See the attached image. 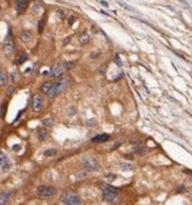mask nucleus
<instances>
[{
    "instance_id": "1",
    "label": "nucleus",
    "mask_w": 192,
    "mask_h": 205,
    "mask_svg": "<svg viewBox=\"0 0 192 205\" xmlns=\"http://www.w3.org/2000/svg\"><path fill=\"white\" fill-rule=\"evenodd\" d=\"M70 84L68 78H61L55 81H45L41 84V91L46 94L49 98H54L58 94H60L62 91H65L67 89V86Z\"/></svg>"
},
{
    "instance_id": "2",
    "label": "nucleus",
    "mask_w": 192,
    "mask_h": 205,
    "mask_svg": "<svg viewBox=\"0 0 192 205\" xmlns=\"http://www.w3.org/2000/svg\"><path fill=\"white\" fill-rule=\"evenodd\" d=\"M60 200L65 205H82V200L79 198V196L74 191L71 190L64 192L60 197Z\"/></svg>"
},
{
    "instance_id": "3",
    "label": "nucleus",
    "mask_w": 192,
    "mask_h": 205,
    "mask_svg": "<svg viewBox=\"0 0 192 205\" xmlns=\"http://www.w3.org/2000/svg\"><path fill=\"white\" fill-rule=\"evenodd\" d=\"M101 191L104 199L107 202H114L118 198V192L119 190L108 184H101Z\"/></svg>"
},
{
    "instance_id": "4",
    "label": "nucleus",
    "mask_w": 192,
    "mask_h": 205,
    "mask_svg": "<svg viewBox=\"0 0 192 205\" xmlns=\"http://www.w3.org/2000/svg\"><path fill=\"white\" fill-rule=\"evenodd\" d=\"M37 193L40 197H53L57 194V189L51 185H40L37 189Z\"/></svg>"
},
{
    "instance_id": "5",
    "label": "nucleus",
    "mask_w": 192,
    "mask_h": 205,
    "mask_svg": "<svg viewBox=\"0 0 192 205\" xmlns=\"http://www.w3.org/2000/svg\"><path fill=\"white\" fill-rule=\"evenodd\" d=\"M44 107V97L41 93H36L33 98H32V110L34 112H40L41 108Z\"/></svg>"
},
{
    "instance_id": "6",
    "label": "nucleus",
    "mask_w": 192,
    "mask_h": 205,
    "mask_svg": "<svg viewBox=\"0 0 192 205\" xmlns=\"http://www.w3.org/2000/svg\"><path fill=\"white\" fill-rule=\"evenodd\" d=\"M83 166L87 171H98L99 170V163L94 158H84L83 159Z\"/></svg>"
},
{
    "instance_id": "7",
    "label": "nucleus",
    "mask_w": 192,
    "mask_h": 205,
    "mask_svg": "<svg viewBox=\"0 0 192 205\" xmlns=\"http://www.w3.org/2000/svg\"><path fill=\"white\" fill-rule=\"evenodd\" d=\"M64 72H65V67H64V65H61V64H55L51 68V76L54 78L61 77L64 74Z\"/></svg>"
},
{
    "instance_id": "8",
    "label": "nucleus",
    "mask_w": 192,
    "mask_h": 205,
    "mask_svg": "<svg viewBox=\"0 0 192 205\" xmlns=\"http://www.w3.org/2000/svg\"><path fill=\"white\" fill-rule=\"evenodd\" d=\"M14 49H15L14 43L11 40L10 38H7L5 40V43H4V52L6 54H12L14 52Z\"/></svg>"
},
{
    "instance_id": "9",
    "label": "nucleus",
    "mask_w": 192,
    "mask_h": 205,
    "mask_svg": "<svg viewBox=\"0 0 192 205\" xmlns=\"http://www.w3.org/2000/svg\"><path fill=\"white\" fill-rule=\"evenodd\" d=\"M0 166H1L4 170L10 168V160L9 157H7L3 151H0Z\"/></svg>"
},
{
    "instance_id": "10",
    "label": "nucleus",
    "mask_w": 192,
    "mask_h": 205,
    "mask_svg": "<svg viewBox=\"0 0 192 205\" xmlns=\"http://www.w3.org/2000/svg\"><path fill=\"white\" fill-rule=\"evenodd\" d=\"M12 191H6V192H1V197H0V205H5L6 203H9L12 198Z\"/></svg>"
},
{
    "instance_id": "11",
    "label": "nucleus",
    "mask_w": 192,
    "mask_h": 205,
    "mask_svg": "<svg viewBox=\"0 0 192 205\" xmlns=\"http://www.w3.org/2000/svg\"><path fill=\"white\" fill-rule=\"evenodd\" d=\"M110 139V136L106 135V133H103V135H98L92 138L93 143H104V141H107Z\"/></svg>"
},
{
    "instance_id": "12",
    "label": "nucleus",
    "mask_w": 192,
    "mask_h": 205,
    "mask_svg": "<svg viewBox=\"0 0 192 205\" xmlns=\"http://www.w3.org/2000/svg\"><path fill=\"white\" fill-rule=\"evenodd\" d=\"M31 39H32V32H30V31H22L20 33V40L22 43H30Z\"/></svg>"
},
{
    "instance_id": "13",
    "label": "nucleus",
    "mask_w": 192,
    "mask_h": 205,
    "mask_svg": "<svg viewBox=\"0 0 192 205\" xmlns=\"http://www.w3.org/2000/svg\"><path fill=\"white\" fill-rule=\"evenodd\" d=\"M27 5H28L27 0H18L15 7H17V11L20 13V12H24V11L27 9Z\"/></svg>"
},
{
    "instance_id": "14",
    "label": "nucleus",
    "mask_w": 192,
    "mask_h": 205,
    "mask_svg": "<svg viewBox=\"0 0 192 205\" xmlns=\"http://www.w3.org/2000/svg\"><path fill=\"white\" fill-rule=\"evenodd\" d=\"M90 39H91V35L87 33V32H84L82 33L80 35H79V43H80L82 45H85L90 41Z\"/></svg>"
},
{
    "instance_id": "15",
    "label": "nucleus",
    "mask_w": 192,
    "mask_h": 205,
    "mask_svg": "<svg viewBox=\"0 0 192 205\" xmlns=\"http://www.w3.org/2000/svg\"><path fill=\"white\" fill-rule=\"evenodd\" d=\"M7 83H9V76L0 70V86H5L7 85Z\"/></svg>"
},
{
    "instance_id": "16",
    "label": "nucleus",
    "mask_w": 192,
    "mask_h": 205,
    "mask_svg": "<svg viewBox=\"0 0 192 205\" xmlns=\"http://www.w3.org/2000/svg\"><path fill=\"white\" fill-rule=\"evenodd\" d=\"M37 137L39 140H44L47 137V131L45 129H38L37 131Z\"/></svg>"
},
{
    "instance_id": "17",
    "label": "nucleus",
    "mask_w": 192,
    "mask_h": 205,
    "mask_svg": "<svg viewBox=\"0 0 192 205\" xmlns=\"http://www.w3.org/2000/svg\"><path fill=\"white\" fill-rule=\"evenodd\" d=\"M53 118H51V117H47V118H45V119H43V124L45 125V126H47V127H51V126H53Z\"/></svg>"
},
{
    "instance_id": "18",
    "label": "nucleus",
    "mask_w": 192,
    "mask_h": 205,
    "mask_svg": "<svg viewBox=\"0 0 192 205\" xmlns=\"http://www.w3.org/2000/svg\"><path fill=\"white\" fill-rule=\"evenodd\" d=\"M27 60V54L26 53H22V54H20V56L18 57V59H17V62L19 65H21V64H24Z\"/></svg>"
},
{
    "instance_id": "19",
    "label": "nucleus",
    "mask_w": 192,
    "mask_h": 205,
    "mask_svg": "<svg viewBox=\"0 0 192 205\" xmlns=\"http://www.w3.org/2000/svg\"><path fill=\"white\" fill-rule=\"evenodd\" d=\"M120 169H122V170H124V171H129V170H131V169H132V166H131L130 164L122 163V164H120Z\"/></svg>"
},
{
    "instance_id": "20",
    "label": "nucleus",
    "mask_w": 192,
    "mask_h": 205,
    "mask_svg": "<svg viewBox=\"0 0 192 205\" xmlns=\"http://www.w3.org/2000/svg\"><path fill=\"white\" fill-rule=\"evenodd\" d=\"M55 152H57V151H55L54 148H50V150H47V151H45L44 154H45L46 157H50V156H54Z\"/></svg>"
},
{
    "instance_id": "21",
    "label": "nucleus",
    "mask_w": 192,
    "mask_h": 205,
    "mask_svg": "<svg viewBox=\"0 0 192 205\" xmlns=\"http://www.w3.org/2000/svg\"><path fill=\"white\" fill-rule=\"evenodd\" d=\"M74 66V61H67L64 64V67H65V70H70Z\"/></svg>"
},
{
    "instance_id": "22",
    "label": "nucleus",
    "mask_w": 192,
    "mask_h": 205,
    "mask_svg": "<svg viewBox=\"0 0 192 205\" xmlns=\"http://www.w3.org/2000/svg\"><path fill=\"white\" fill-rule=\"evenodd\" d=\"M100 56V52L99 51H95V52H92L91 54H90V57L92 58V59H95V58H98Z\"/></svg>"
},
{
    "instance_id": "23",
    "label": "nucleus",
    "mask_w": 192,
    "mask_h": 205,
    "mask_svg": "<svg viewBox=\"0 0 192 205\" xmlns=\"http://www.w3.org/2000/svg\"><path fill=\"white\" fill-rule=\"evenodd\" d=\"M5 111H6V101H4L3 105H1V113H0V116L4 117L5 116Z\"/></svg>"
},
{
    "instance_id": "24",
    "label": "nucleus",
    "mask_w": 192,
    "mask_h": 205,
    "mask_svg": "<svg viewBox=\"0 0 192 205\" xmlns=\"http://www.w3.org/2000/svg\"><path fill=\"white\" fill-rule=\"evenodd\" d=\"M76 21V17L74 15H71V17H68V25H73Z\"/></svg>"
},
{
    "instance_id": "25",
    "label": "nucleus",
    "mask_w": 192,
    "mask_h": 205,
    "mask_svg": "<svg viewBox=\"0 0 192 205\" xmlns=\"http://www.w3.org/2000/svg\"><path fill=\"white\" fill-rule=\"evenodd\" d=\"M13 92H14V87H13V86H10L9 90H7V96H9V97L12 96V93H13Z\"/></svg>"
},
{
    "instance_id": "26",
    "label": "nucleus",
    "mask_w": 192,
    "mask_h": 205,
    "mask_svg": "<svg viewBox=\"0 0 192 205\" xmlns=\"http://www.w3.org/2000/svg\"><path fill=\"white\" fill-rule=\"evenodd\" d=\"M106 68H107V65H104L100 70H99V72H100V74H105V72H106Z\"/></svg>"
},
{
    "instance_id": "27",
    "label": "nucleus",
    "mask_w": 192,
    "mask_h": 205,
    "mask_svg": "<svg viewBox=\"0 0 192 205\" xmlns=\"http://www.w3.org/2000/svg\"><path fill=\"white\" fill-rule=\"evenodd\" d=\"M43 26H44V20H41L40 22H39V32H41L43 31Z\"/></svg>"
},
{
    "instance_id": "28",
    "label": "nucleus",
    "mask_w": 192,
    "mask_h": 205,
    "mask_svg": "<svg viewBox=\"0 0 192 205\" xmlns=\"http://www.w3.org/2000/svg\"><path fill=\"white\" fill-rule=\"evenodd\" d=\"M116 62H117V64H118L119 66H122V65H123V64H122V61H120V59H119V57H118V56H116Z\"/></svg>"
},
{
    "instance_id": "29",
    "label": "nucleus",
    "mask_w": 192,
    "mask_h": 205,
    "mask_svg": "<svg viewBox=\"0 0 192 205\" xmlns=\"http://www.w3.org/2000/svg\"><path fill=\"white\" fill-rule=\"evenodd\" d=\"M186 189L185 186H179V189H177V192H183V191H185Z\"/></svg>"
},
{
    "instance_id": "30",
    "label": "nucleus",
    "mask_w": 192,
    "mask_h": 205,
    "mask_svg": "<svg viewBox=\"0 0 192 205\" xmlns=\"http://www.w3.org/2000/svg\"><path fill=\"white\" fill-rule=\"evenodd\" d=\"M57 13L60 15V18H61V19H62L64 17H65V14H64V12H62V11H60V10H58V11H57Z\"/></svg>"
},
{
    "instance_id": "31",
    "label": "nucleus",
    "mask_w": 192,
    "mask_h": 205,
    "mask_svg": "<svg viewBox=\"0 0 192 205\" xmlns=\"http://www.w3.org/2000/svg\"><path fill=\"white\" fill-rule=\"evenodd\" d=\"M70 39H71L70 37H68V38H66V39H65V40H64V43H62V44H64V45H65V44H67V43L70 41Z\"/></svg>"
},
{
    "instance_id": "32",
    "label": "nucleus",
    "mask_w": 192,
    "mask_h": 205,
    "mask_svg": "<svg viewBox=\"0 0 192 205\" xmlns=\"http://www.w3.org/2000/svg\"><path fill=\"white\" fill-rule=\"evenodd\" d=\"M19 147H20L19 145H14V146H13V150H14V151H18V148H19Z\"/></svg>"
},
{
    "instance_id": "33",
    "label": "nucleus",
    "mask_w": 192,
    "mask_h": 205,
    "mask_svg": "<svg viewBox=\"0 0 192 205\" xmlns=\"http://www.w3.org/2000/svg\"><path fill=\"white\" fill-rule=\"evenodd\" d=\"M43 76H49V72H47V71H45V72H43Z\"/></svg>"
},
{
    "instance_id": "34",
    "label": "nucleus",
    "mask_w": 192,
    "mask_h": 205,
    "mask_svg": "<svg viewBox=\"0 0 192 205\" xmlns=\"http://www.w3.org/2000/svg\"><path fill=\"white\" fill-rule=\"evenodd\" d=\"M0 197H1V192H0Z\"/></svg>"
}]
</instances>
